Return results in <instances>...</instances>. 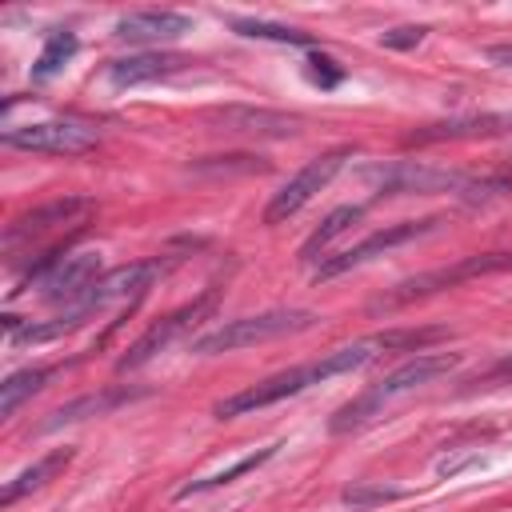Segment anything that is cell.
Instances as JSON below:
<instances>
[{
  "label": "cell",
  "instance_id": "obj_1",
  "mask_svg": "<svg viewBox=\"0 0 512 512\" xmlns=\"http://www.w3.org/2000/svg\"><path fill=\"white\" fill-rule=\"evenodd\" d=\"M436 336H440V328H424V332H384V336H368V340L332 348V352H324V356L312 360V364L284 368V372H276V376L256 380L252 388H244V392H236V396H224V400L212 408V416H216V420H232V416L268 408V404H276V400H288V396L308 392L312 384H324V380H332V376L356 372V368L372 364V360H376L380 352H388V348H416V344L436 340Z\"/></svg>",
  "mask_w": 512,
  "mask_h": 512
},
{
  "label": "cell",
  "instance_id": "obj_2",
  "mask_svg": "<svg viewBox=\"0 0 512 512\" xmlns=\"http://www.w3.org/2000/svg\"><path fill=\"white\" fill-rule=\"evenodd\" d=\"M460 364V352H416L412 360H404L400 368H392L380 384H372L368 392H360L352 404H344L336 416H332V432H356L364 424H372L376 416H384V408L440 376H448L452 368Z\"/></svg>",
  "mask_w": 512,
  "mask_h": 512
},
{
  "label": "cell",
  "instance_id": "obj_3",
  "mask_svg": "<svg viewBox=\"0 0 512 512\" xmlns=\"http://www.w3.org/2000/svg\"><path fill=\"white\" fill-rule=\"evenodd\" d=\"M316 320L320 316L308 312V308H268V312H256V316H236V320H224V324L200 332L192 340V352L196 356L236 352V348H248V344H264V340H280V336L304 332Z\"/></svg>",
  "mask_w": 512,
  "mask_h": 512
},
{
  "label": "cell",
  "instance_id": "obj_4",
  "mask_svg": "<svg viewBox=\"0 0 512 512\" xmlns=\"http://www.w3.org/2000/svg\"><path fill=\"white\" fill-rule=\"evenodd\" d=\"M352 160V148L348 144H340V148H328V152H320V156H312L296 176H288V184L268 200V208H264V224H284L288 216H296L320 188H328L332 184V176L344 168Z\"/></svg>",
  "mask_w": 512,
  "mask_h": 512
},
{
  "label": "cell",
  "instance_id": "obj_5",
  "mask_svg": "<svg viewBox=\"0 0 512 512\" xmlns=\"http://www.w3.org/2000/svg\"><path fill=\"white\" fill-rule=\"evenodd\" d=\"M4 144L20 152H44V156H80V152H92L100 136L80 120H36L20 128H4Z\"/></svg>",
  "mask_w": 512,
  "mask_h": 512
},
{
  "label": "cell",
  "instance_id": "obj_6",
  "mask_svg": "<svg viewBox=\"0 0 512 512\" xmlns=\"http://www.w3.org/2000/svg\"><path fill=\"white\" fill-rule=\"evenodd\" d=\"M212 304H216V288H208L204 296H196L192 304H184V308H176V312H168L164 320H156L120 360H116V368L120 372H132V368H140V364H148L152 356H160V352H168L180 336H188L208 312H212Z\"/></svg>",
  "mask_w": 512,
  "mask_h": 512
},
{
  "label": "cell",
  "instance_id": "obj_7",
  "mask_svg": "<svg viewBox=\"0 0 512 512\" xmlns=\"http://www.w3.org/2000/svg\"><path fill=\"white\" fill-rule=\"evenodd\" d=\"M156 272H160V260H136V264H120V268H112V272H100V276L92 280V288H88L76 304H68L64 312H76L80 320H92V316L104 312L108 304L144 296V288L152 284Z\"/></svg>",
  "mask_w": 512,
  "mask_h": 512
},
{
  "label": "cell",
  "instance_id": "obj_8",
  "mask_svg": "<svg viewBox=\"0 0 512 512\" xmlns=\"http://www.w3.org/2000/svg\"><path fill=\"white\" fill-rule=\"evenodd\" d=\"M440 220H444V216H428V220H400V224H388V228H380V232L364 236L360 244L344 248L340 256L324 260V264L316 268V280H332V276H340V272H352V268L368 264L372 256H380V252H388V248H400V244H408V240H416V236H428L432 228H440Z\"/></svg>",
  "mask_w": 512,
  "mask_h": 512
},
{
  "label": "cell",
  "instance_id": "obj_9",
  "mask_svg": "<svg viewBox=\"0 0 512 512\" xmlns=\"http://www.w3.org/2000/svg\"><path fill=\"white\" fill-rule=\"evenodd\" d=\"M368 184L380 196H396V192H440V188H456L468 192V176L452 172V168H428L416 160H400V164H384L368 172Z\"/></svg>",
  "mask_w": 512,
  "mask_h": 512
},
{
  "label": "cell",
  "instance_id": "obj_10",
  "mask_svg": "<svg viewBox=\"0 0 512 512\" xmlns=\"http://www.w3.org/2000/svg\"><path fill=\"white\" fill-rule=\"evenodd\" d=\"M96 276H100V252H72V256H60V260H56L40 280H32V284H36L40 300L68 308V304H76V300L92 288ZM32 284H28V288H32Z\"/></svg>",
  "mask_w": 512,
  "mask_h": 512
},
{
  "label": "cell",
  "instance_id": "obj_11",
  "mask_svg": "<svg viewBox=\"0 0 512 512\" xmlns=\"http://www.w3.org/2000/svg\"><path fill=\"white\" fill-rule=\"evenodd\" d=\"M212 124H220L224 132L236 136H256V140H288L300 132V116L292 112H276V108H252V104H224L208 112Z\"/></svg>",
  "mask_w": 512,
  "mask_h": 512
},
{
  "label": "cell",
  "instance_id": "obj_12",
  "mask_svg": "<svg viewBox=\"0 0 512 512\" xmlns=\"http://www.w3.org/2000/svg\"><path fill=\"white\" fill-rule=\"evenodd\" d=\"M184 32H192V16L168 12V8L128 12L112 24V36L124 44H168V40H180Z\"/></svg>",
  "mask_w": 512,
  "mask_h": 512
},
{
  "label": "cell",
  "instance_id": "obj_13",
  "mask_svg": "<svg viewBox=\"0 0 512 512\" xmlns=\"http://www.w3.org/2000/svg\"><path fill=\"white\" fill-rule=\"evenodd\" d=\"M88 208H92V204H88L84 196H64V200H52V204H44V208H32V212L16 216V220L4 228V248L16 252L24 240L32 244L36 236H44V232H52V228L72 224V216H84Z\"/></svg>",
  "mask_w": 512,
  "mask_h": 512
},
{
  "label": "cell",
  "instance_id": "obj_14",
  "mask_svg": "<svg viewBox=\"0 0 512 512\" xmlns=\"http://www.w3.org/2000/svg\"><path fill=\"white\" fill-rule=\"evenodd\" d=\"M184 60L180 56H168V52H136V56H120L108 64V80L116 88H136V84H148V80H164L172 72H180Z\"/></svg>",
  "mask_w": 512,
  "mask_h": 512
},
{
  "label": "cell",
  "instance_id": "obj_15",
  "mask_svg": "<svg viewBox=\"0 0 512 512\" xmlns=\"http://www.w3.org/2000/svg\"><path fill=\"white\" fill-rule=\"evenodd\" d=\"M132 396H140L136 388H108V392H88V396H76V400H68V404H60L44 424H40V432H56V428H64V424H80V420H88V416H108L112 408H120V404H128Z\"/></svg>",
  "mask_w": 512,
  "mask_h": 512
},
{
  "label": "cell",
  "instance_id": "obj_16",
  "mask_svg": "<svg viewBox=\"0 0 512 512\" xmlns=\"http://www.w3.org/2000/svg\"><path fill=\"white\" fill-rule=\"evenodd\" d=\"M72 460V448H56V452H48V456H40L36 464H28L24 472H16L8 484H4V492H0V504L8 508V504H16L20 496H28V492H36V488H44L64 464Z\"/></svg>",
  "mask_w": 512,
  "mask_h": 512
},
{
  "label": "cell",
  "instance_id": "obj_17",
  "mask_svg": "<svg viewBox=\"0 0 512 512\" xmlns=\"http://www.w3.org/2000/svg\"><path fill=\"white\" fill-rule=\"evenodd\" d=\"M276 448L280 444H268V448H260V452H248V456H240L236 464H228V468H220V472H212V476H200V480H188V484H180V500H188V496H204V492H216V488H224V484H232L236 476H244V472H256L260 464H268L272 456H276Z\"/></svg>",
  "mask_w": 512,
  "mask_h": 512
},
{
  "label": "cell",
  "instance_id": "obj_18",
  "mask_svg": "<svg viewBox=\"0 0 512 512\" xmlns=\"http://www.w3.org/2000/svg\"><path fill=\"white\" fill-rule=\"evenodd\" d=\"M76 48H80L76 32H68V28L48 32V40H44V48H40L36 64H32V80H36V84H44V80L60 76V72H64V64L76 56Z\"/></svg>",
  "mask_w": 512,
  "mask_h": 512
},
{
  "label": "cell",
  "instance_id": "obj_19",
  "mask_svg": "<svg viewBox=\"0 0 512 512\" xmlns=\"http://www.w3.org/2000/svg\"><path fill=\"white\" fill-rule=\"evenodd\" d=\"M360 216H364V208H360V204H344V208H332V212L324 216V224H320V228H316V232L304 240L300 256H304V260H316V256H320V252H324V248H328L336 236H344V232H348V228H352Z\"/></svg>",
  "mask_w": 512,
  "mask_h": 512
},
{
  "label": "cell",
  "instance_id": "obj_20",
  "mask_svg": "<svg viewBox=\"0 0 512 512\" xmlns=\"http://www.w3.org/2000/svg\"><path fill=\"white\" fill-rule=\"evenodd\" d=\"M52 372L56 368H20V372L4 376V384H0V416H12L32 392H40L52 380Z\"/></svg>",
  "mask_w": 512,
  "mask_h": 512
},
{
  "label": "cell",
  "instance_id": "obj_21",
  "mask_svg": "<svg viewBox=\"0 0 512 512\" xmlns=\"http://www.w3.org/2000/svg\"><path fill=\"white\" fill-rule=\"evenodd\" d=\"M228 28L244 40H272V44H292V48H312V36L300 32V28H288V24H272V20H240L232 16Z\"/></svg>",
  "mask_w": 512,
  "mask_h": 512
},
{
  "label": "cell",
  "instance_id": "obj_22",
  "mask_svg": "<svg viewBox=\"0 0 512 512\" xmlns=\"http://www.w3.org/2000/svg\"><path fill=\"white\" fill-rule=\"evenodd\" d=\"M508 124V116H456V120H444V124H432L424 132H412V140H444V136H488V132H500Z\"/></svg>",
  "mask_w": 512,
  "mask_h": 512
},
{
  "label": "cell",
  "instance_id": "obj_23",
  "mask_svg": "<svg viewBox=\"0 0 512 512\" xmlns=\"http://www.w3.org/2000/svg\"><path fill=\"white\" fill-rule=\"evenodd\" d=\"M308 80H312V84H320V88L328 92V88H336V84L344 80V68H340L332 56L312 52V56H308Z\"/></svg>",
  "mask_w": 512,
  "mask_h": 512
},
{
  "label": "cell",
  "instance_id": "obj_24",
  "mask_svg": "<svg viewBox=\"0 0 512 512\" xmlns=\"http://www.w3.org/2000/svg\"><path fill=\"white\" fill-rule=\"evenodd\" d=\"M404 492L400 488H384V484H352L344 488V500L352 508H364V504H380V500H400Z\"/></svg>",
  "mask_w": 512,
  "mask_h": 512
},
{
  "label": "cell",
  "instance_id": "obj_25",
  "mask_svg": "<svg viewBox=\"0 0 512 512\" xmlns=\"http://www.w3.org/2000/svg\"><path fill=\"white\" fill-rule=\"evenodd\" d=\"M424 36H428V28H424V24H408V28L380 32V44H384V48H400V52H404V48H416Z\"/></svg>",
  "mask_w": 512,
  "mask_h": 512
},
{
  "label": "cell",
  "instance_id": "obj_26",
  "mask_svg": "<svg viewBox=\"0 0 512 512\" xmlns=\"http://www.w3.org/2000/svg\"><path fill=\"white\" fill-rule=\"evenodd\" d=\"M484 56H488L492 64H512V44H492Z\"/></svg>",
  "mask_w": 512,
  "mask_h": 512
},
{
  "label": "cell",
  "instance_id": "obj_27",
  "mask_svg": "<svg viewBox=\"0 0 512 512\" xmlns=\"http://www.w3.org/2000/svg\"><path fill=\"white\" fill-rule=\"evenodd\" d=\"M492 376H512V360H504V364H500V368H496Z\"/></svg>",
  "mask_w": 512,
  "mask_h": 512
}]
</instances>
